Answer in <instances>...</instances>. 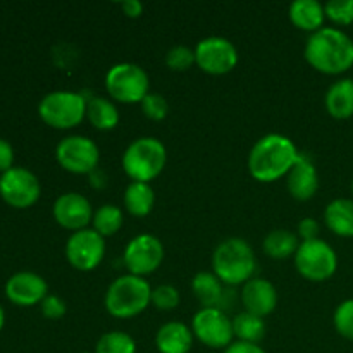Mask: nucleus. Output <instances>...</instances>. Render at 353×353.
<instances>
[{
	"label": "nucleus",
	"instance_id": "1",
	"mask_svg": "<svg viewBox=\"0 0 353 353\" xmlns=\"http://www.w3.org/2000/svg\"><path fill=\"white\" fill-rule=\"evenodd\" d=\"M299 157L300 152L292 138L279 133H269L252 147L247 168L255 181L274 183L290 174Z\"/></svg>",
	"mask_w": 353,
	"mask_h": 353
},
{
	"label": "nucleus",
	"instance_id": "2",
	"mask_svg": "<svg viewBox=\"0 0 353 353\" xmlns=\"http://www.w3.org/2000/svg\"><path fill=\"white\" fill-rule=\"evenodd\" d=\"M303 55L317 72L343 74L353 68V40L338 28H323L310 34Z\"/></svg>",
	"mask_w": 353,
	"mask_h": 353
},
{
	"label": "nucleus",
	"instance_id": "3",
	"mask_svg": "<svg viewBox=\"0 0 353 353\" xmlns=\"http://www.w3.org/2000/svg\"><path fill=\"white\" fill-rule=\"evenodd\" d=\"M257 271L254 248L243 238L221 241L212 254V272L223 285L243 286Z\"/></svg>",
	"mask_w": 353,
	"mask_h": 353
},
{
	"label": "nucleus",
	"instance_id": "4",
	"mask_svg": "<svg viewBox=\"0 0 353 353\" xmlns=\"http://www.w3.org/2000/svg\"><path fill=\"white\" fill-rule=\"evenodd\" d=\"M152 303L150 283L140 276H119L109 285L103 305L109 316L116 319H133L147 310Z\"/></svg>",
	"mask_w": 353,
	"mask_h": 353
},
{
	"label": "nucleus",
	"instance_id": "5",
	"mask_svg": "<svg viewBox=\"0 0 353 353\" xmlns=\"http://www.w3.org/2000/svg\"><path fill=\"white\" fill-rule=\"evenodd\" d=\"M168 164V150L154 137L137 138L123 154V169L131 181L152 183Z\"/></svg>",
	"mask_w": 353,
	"mask_h": 353
},
{
	"label": "nucleus",
	"instance_id": "6",
	"mask_svg": "<svg viewBox=\"0 0 353 353\" xmlns=\"http://www.w3.org/2000/svg\"><path fill=\"white\" fill-rule=\"evenodd\" d=\"M38 116L54 130H72L86 117V97L69 90L50 92L38 103Z\"/></svg>",
	"mask_w": 353,
	"mask_h": 353
},
{
	"label": "nucleus",
	"instance_id": "7",
	"mask_svg": "<svg viewBox=\"0 0 353 353\" xmlns=\"http://www.w3.org/2000/svg\"><path fill=\"white\" fill-rule=\"evenodd\" d=\"M105 90L116 102L141 103L150 93V78L141 65L119 62L107 71Z\"/></svg>",
	"mask_w": 353,
	"mask_h": 353
},
{
	"label": "nucleus",
	"instance_id": "8",
	"mask_svg": "<svg viewBox=\"0 0 353 353\" xmlns=\"http://www.w3.org/2000/svg\"><path fill=\"white\" fill-rule=\"evenodd\" d=\"M295 269L303 279L312 283L327 281L338 269V255L327 241H302L295 254Z\"/></svg>",
	"mask_w": 353,
	"mask_h": 353
},
{
	"label": "nucleus",
	"instance_id": "9",
	"mask_svg": "<svg viewBox=\"0 0 353 353\" xmlns=\"http://www.w3.org/2000/svg\"><path fill=\"white\" fill-rule=\"evenodd\" d=\"M55 159L64 171L71 174L90 176L95 169H99L100 150L92 138L72 134L59 141L55 148Z\"/></svg>",
	"mask_w": 353,
	"mask_h": 353
},
{
	"label": "nucleus",
	"instance_id": "10",
	"mask_svg": "<svg viewBox=\"0 0 353 353\" xmlns=\"http://www.w3.org/2000/svg\"><path fill=\"white\" fill-rule=\"evenodd\" d=\"M193 336L214 350H226L234 341L233 321L219 307L200 309L192 321Z\"/></svg>",
	"mask_w": 353,
	"mask_h": 353
},
{
	"label": "nucleus",
	"instance_id": "11",
	"mask_svg": "<svg viewBox=\"0 0 353 353\" xmlns=\"http://www.w3.org/2000/svg\"><path fill=\"white\" fill-rule=\"evenodd\" d=\"M164 257V243L154 234L141 233L126 245L123 262L124 268L128 269V274L145 278L161 268Z\"/></svg>",
	"mask_w": 353,
	"mask_h": 353
},
{
	"label": "nucleus",
	"instance_id": "12",
	"mask_svg": "<svg viewBox=\"0 0 353 353\" xmlns=\"http://www.w3.org/2000/svg\"><path fill=\"white\" fill-rule=\"evenodd\" d=\"M195 64L205 74L224 76L233 71L238 64V50L224 37H207L196 43Z\"/></svg>",
	"mask_w": 353,
	"mask_h": 353
},
{
	"label": "nucleus",
	"instance_id": "13",
	"mask_svg": "<svg viewBox=\"0 0 353 353\" xmlns=\"http://www.w3.org/2000/svg\"><path fill=\"white\" fill-rule=\"evenodd\" d=\"M105 257V238L95 230L76 231L65 243V259L76 271L88 272L99 268Z\"/></svg>",
	"mask_w": 353,
	"mask_h": 353
},
{
	"label": "nucleus",
	"instance_id": "14",
	"mask_svg": "<svg viewBox=\"0 0 353 353\" xmlns=\"http://www.w3.org/2000/svg\"><path fill=\"white\" fill-rule=\"evenodd\" d=\"M41 186L37 176L24 168H12L0 174V196L14 209H30L40 200Z\"/></svg>",
	"mask_w": 353,
	"mask_h": 353
},
{
	"label": "nucleus",
	"instance_id": "15",
	"mask_svg": "<svg viewBox=\"0 0 353 353\" xmlns=\"http://www.w3.org/2000/svg\"><path fill=\"white\" fill-rule=\"evenodd\" d=\"M93 212L95 210L92 209L90 200L83 196L81 193L76 192L61 195L54 202V207H52L55 223L61 228H64V230L72 231V233L86 230L92 224Z\"/></svg>",
	"mask_w": 353,
	"mask_h": 353
},
{
	"label": "nucleus",
	"instance_id": "16",
	"mask_svg": "<svg viewBox=\"0 0 353 353\" xmlns=\"http://www.w3.org/2000/svg\"><path fill=\"white\" fill-rule=\"evenodd\" d=\"M48 295V285L40 274L21 271L10 276L6 283V296L17 307H33L43 302Z\"/></svg>",
	"mask_w": 353,
	"mask_h": 353
},
{
	"label": "nucleus",
	"instance_id": "17",
	"mask_svg": "<svg viewBox=\"0 0 353 353\" xmlns=\"http://www.w3.org/2000/svg\"><path fill=\"white\" fill-rule=\"evenodd\" d=\"M240 300L245 312L264 319L278 307V290L269 279L252 278L241 286Z\"/></svg>",
	"mask_w": 353,
	"mask_h": 353
},
{
	"label": "nucleus",
	"instance_id": "18",
	"mask_svg": "<svg viewBox=\"0 0 353 353\" xmlns=\"http://www.w3.org/2000/svg\"><path fill=\"white\" fill-rule=\"evenodd\" d=\"M286 188L290 195L299 202H307L316 195L319 190V174L309 155L300 154L296 164L286 176Z\"/></svg>",
	"mask_w": 353,
	"mask_h": 353
},
{
	"label": "nucleus",
	"instance_id": "19",
	"mask_svg": "<svg viewBox=\"0 0 353 353\" xmlns=\"http://www.w3.org/2000/svg\"><path fill=\"white\" fill-rule=\"evenodd\" d=\"M193 341L195 336L192 327L178 321L162 324L155 334V347L159 353H190Z\"/></svg>",
	"mask_w": 353,
	"mask_h": 353
},
{
	"label": "nucleus",
	"instance_id": "20",
	"mask_svg": "<svg viewBox=\"0 0 353 353\" xmlns=\"http://www.w3.org/2000/svg\"><path fill=\"white\" fill-rule=\"evenodd\" d=\"M288 16L296 30L312 34L324 28L326 10H324L323 3H319L317 0H295L290 6Z\"/></svg>",
	"mask_w": 353,
	"mask_h": 353
},
{
	"label": "nucleus",
	"instance_id": "21",
	"mask_svg": "<svg viewBox=\"0 0 353 353\" xmlns=\"http://www.w3.org/2000/svg\"><path fill=\"white\" fill-rule=\"evenodd\" d=\"M327 114L334 119H348L353 116V79L343 78L334 81L324 97Z\"/></svg>",
	"mask_w": 353,
	"mask_h": 353
},
{
	"label": "nucleus",
	"instance_id": "22",
	"mask_svg": "<svg viewBox=\"0 0 353 353\" xmlns=\"http://www.w3.org/2000/svg\"><path fill=\"white\" fill-rule=\"evenodd\" d=\"M324 223L336 236L353 238V200L336 199L327 203Z\"/></svg>",
	"mask_w": 353,
	"mask_h": 353
},
{
	"label": "nucleus",
	"instance_id": "23",
	"mask_svg": "<svg viewBox=\"0 0 353 353\" xmlns=\"http://www.w3.org/2000/svg\"><path fill=\"white\" fill-rule=\"evenodd\" d=\"M192 290L202 309H209V307H219L221 309V303H223L224 299V288L223 283L219 281V278L214 272H196L192 279Z\"/></svg>",
	"mask_w": 353,
	"mask_h": 353
},
{
	"label": "nucleus",
	"instance_id": "24",
	"mask_svg": "<svg viewBox=\"0 0 353 353\" xmlns=\"http://www.w3.org/2000/svg\"><path fill=\"white\" fill-rule=\"evenodd\" d=\"M124 209L133 217H145L154 210L155 193L150 183L131 181L123 196Z\"/></svg>",
	"mask_w": 353,
	"mask_h": 353
},
{
	"label": "nucleus",
	"instance_id": "25",
	"mask_svg": "<svg viewBox=\"0 0 353 353\" xmlns=\"http://www.w3.org/2000/svg\"><path fill=\"white\" fill-rule=\"evenodd\" d=\"M86 119L95 130L110 131L119 124V110L112 100L105 97H92L86 99Z\"/></svg>",
	"mask_w": 353,
	"mask_h": 353
},
{
	"label": "nucleus",
	"instance_id": "26",
	"mask_svg": "<svg viewBox=\"0 0 353 353\" xmlns=\"http://www.w3.org/2000/svg\"><path fill=\"white\" fill-rule=\"evenodd\" d=\"M300 238L299 234L293 233L288 230H274L271 233H268V236L264 238V254L269 259H274V261H285L288 257H295L296 250L300 247Z\"/></svg>",
	"mask_w": 353,
	"mask_h": 353
},
{
	"label": "nucleus",
	"instance_id": "27",
	"mask_svg": "<svg viewBox=\"0 0 353 353\" xmlns=\"http://www.w3.org/2000/svg\"><path fill=\"white\" fill-rule=\"evenodd\" d=\"M124 224V214L121 207L114 203H103L93 212L92 230H95L100 236L110 238L121 231Z\"/></svg>",
	"mask_w": 353,
	"mask_h": 353
},
{
	"label": "nucleus",
	"instance_id": "28",
	"mask_svg": "<svg viewBox=\"0 0 353 353\" xmlns=\"http://www.w3.org/2000/svg\"><path fill=\"white\" fill-rule=\"evenodd\" d=\"M233 333L238 341L259 345L265 336V323L262 317L248 312H240L233 317Z\"/></svg>",
	"mask_w": 353,
	"mask_h": 353
},
{
	"label": "nucleus",
	"instance_id": "29",
	"mask_svg": "<svg viewBox=\"0 0 353 353\" xmlns=\"http://www.w3.org/2000/svg\"><path fill=\"white\" fill-rule=\"evenodd\" d=\"M95 353H137V341L123 331H109L99 338Z\"/></svg>",
	"mask_w": 353,
	"mask_h": 353
},
{
	"label": "nucleus",
	"instance_id": "30",
	"mask_svg": "<svg viewBox=\"0 0 353 353\" xmlns=\"http://www.w3.org/2000/svg\"><path fill=\"white\" fill-rule=\"evenodd\" d=\"M193 64H195V50L186 45H176V47L169 48L165 54V65L171 71H188Z\"/></svg>",
	"mask_w": 353,
	"mask_h": 353
},
{
	"label": "nucleus",
	"instance_id": "31",
	"mask_svg": "<svg viewBox=\"0 0 353 353\" xmlns=\"http://www.w3.org/2000/svg\"><path fill=\"white\" fill-rule=\"evenodd\" d=\"M333 324L340 336L353 341V299L343 300L336 307L333 316Z\"/></svg>",
	"mask_w": 353,
	"mask_h": 353
},
{
	"label": "nucleus",
	"instance_id": "32",
	"mask_svg": "<svg viewBox=\"0 0 353 353\" xmlns=\"http://www.w3.org/2000/svg\"><path fill=\"white\" fill-rule=\"evenodd\" d=\"M181 302L179 292L172 285H159L152 288V305L159 310H174Z\"/></svg>",
	"mask_w": 353,
	"mask_h": 353
},
{
	"label": "nucleus",
	"instance_id": "33",
	"mask_svg": "<svg viewBox=\"0 0 353 353\" xmlns=\"http://www.w3.org/2000/svg\"><path fill=\"white\" fill-rule=\"evenodd\" d=\"M326 17L336 26H348L353 23V0H331L324 6Z\"/></svg>",
	"mask_w": 353,
	"mask_h": 353
},
{
	"label": "nucleus",
	"instance_id": "34",
	"mask_svg": "<svg viewBox=\"0 0 353 353\" xmlns=\"http://www.w3.org/2000/svg\"><path fill=\"white\" fill-rule=\"evenodd\" d=\"M141 112L150 121H164L169 114V103L161 93L150 92L141 100Z\"/></svg>",
	"mask_w": 353,
	"mask_h": 353
},
{
	"label": "nucleus",
	"instance_id": "35",
	"mask_svg": "<svg viewBox=\"0 0 353 353\" xmlns=\"http://www.w3.org/2000/svg\"><path fill=\"white\" fill-rule=\"evenodd\" d=\"M41 314H43L45 319L50 321H59L65 316L68 312V305H65L64 300L57 295H47L43 299V302L40 303Z\"/></svg>",
	"mask_w": 353,
	"mask_h": 353
},
{
	"label": "nucleus",
	"instance_id": "36",
	"mask_svg": "<svg viewBox=\"0 0 353 353\" xmlns=\"http://www.w3.org/2000/svg\"><path fill=\"white\" fill-rule=\"evenodd\" d=\"M321 226L316 219L312 217H305L299 223V230H296V234H299L300 241H310L317 240L319 238Z\"/></svg>",
	"mask_w": 353,
	"mask_h": 353
},
{
	"label": "nucleus",
	"instance_id": "37",
	"mask_svg": "<svg viewBox=\"0 0 353 353\" xmlns=\"http://www.w3.org/2000/svg\"><path fill=\"white\" fill-rule=\"evenodd\" d=\"M14 168V148L9 141L0 138V174Z\"/></svg>",
	"mask_w": 353,
	"mask_h": 353
},
{
	"label": "nucleus",
	"instance_id": "38",
	"mask_svg": "<svg viewBox=\"0 0 353 353\" xmlns=\"http://www.w3.org/2000/svg\"><path fill=\"white\" fill-rule=\"evenodd\" d=\"M223 353H265L261 345L245 343V341H233Z\"/></svg>",
	"mask_w": 353,
	"mask_h": 353
},
{
	"label": "nucleus",
	"instance_id": "39",
	"mask_svg": "<svg viewBox=\"0 0 353 353\" xmlns=\"http://www.w3.org/2000/svg\"><path fill=\"white\" fill-rule=\"evenodd\" d=\"M121 9H123L126 17L137 19V17H140L143 14V3L140 0H126V2L121 3Z\"/></svg>",
	"mask_w": 353,
	"mask_h": 353
},
{
	"label": "nucleus",
	"instance_id": "40",
	"mask_svg": "<svg viewBox=\"0 0 353 353\" xmlns=\"http://www.w3.org/2000/svg\"><path fill=\"white\" fill-rule=\"evenodd\" d=\"M90 185H92L93 188H103V186L107 185L105 174H103L100 169H95V171L90 174Z\"/></svg>",
	"mask_w": 353,
	"mask_h": 353
},
{
	"label": "nucleus",
	"instance_id": "41",
	"mask_svg": "<svg viewBox=\"0 0 353 353\" xmlns=\"http://www.w3.org/2000/svg\"><path fill=\"white\" fill-rule=\"evenodd\" d=\"M3 324H6V312H3L2 305H0V331L3 330Z\"/></svg>",
	"mask_w": 353,
	"mask_h": 353
},
{
	"label": "nucleus",
	"instance_id": "42",
	"mask_svg": "<svg viewBox=\"0 0 353 353\" xmlns=\"http://www.w3.org/2000/svg\"><path fill=\"white\" fill-rule=\"evenodd\" d=\"M352 193H353V181H352Z\"/></svg>",
	"mask_w": 353,
	"mask_h": 353
},
{
	"label": "nucleus",
	"instance_id": "43",
	"mask_svg": "<svg viewBox=\"0 0 353 353\" xmlns=\"http://www.w3.org/2000/svg\"><path fill=\"white\" fill-rule=\"evenodd\" d=\"M81 353H90V352H81Z\"/></svg>",
	"mask_w": 353,
	"mask_h": 353
}]
</instances>
